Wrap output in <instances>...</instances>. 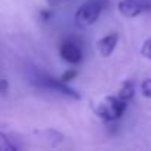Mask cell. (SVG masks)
<instances>
[{"label": "cell", "mask_w": 151, "mask_h": 151, "mask_svg": "<svg viewBox=\"0 0 151 151\" xmlns=\"http://www.w3.org/2000/svg\"><path fill=\"white\" fill-rule=\"evenodd\" d=\"M28 77H30V82L39 89L49 91V92H53V93H59V95H64L70 99H80V93L76 89H73L68 83L62 82L61 79L53 77V76H50L47 73L37 70L36 67L30 70Z\"/></svg>", "instance_id": "1"}, {"label": "cell", "mask_w": 151, "mask_h": 151, "mask_svg": "<svg viewBox=\"0 0 151 151\" xmlns=\"http://www.w3.org/2000/svg\"><path fill=\"white\" fill-rule=\"evenodd\" d=\"M126 108H127L126 101L120 99L117 95H108L95 105L93 111L101 120L110 123V122L119 120L124 114Z\"/></svg>", "instance_id": "2"}, {"label": "cell", "mask_w": 151, "mask_h": 151, "mask_svg": "<svg viewBox=\"0 0 151 151\" xmlns=\"http://www.w3.org/2000/svg\"><path fill=\"white\" fill-rule=\"evenodd\" d=\"M101 12H102V3L99 0H88V2L82 3L79 9L76 11L74 15L76 24L80 28H88L98 21Z\"/></svg>", "instance_id": "3"}, {"label": "cell", "mask_w": 151, "mask_h": 151, "mask_svg": "<svg viewBox=\"0 0 151 151\" xmlns=\"http://www.w3.org/2000/svg\"><path fill=\"white\" fill-rule=\"evenodd\" d=\"M117 11L124 18H135L151 11V0H120Z\"/></svg>", "instance_id": "4"}, {"label": "cell", "mask_w": 151, "mask_h": 151, "mask_svg": "<svg viewBox=\"0 0 151 151\" xmlns=\"http://www.w3.org/2000/svg\"><path fill=\"white\" fill-rule=\"evenodd\" d=\"M59 56L67 64L76 65V64H80L82 62V59H83V50H82V47H80L79 43H76L73 40H65L59 46Z\"/></svg>", "instance_id": "5"}, {"label": "cell", "mask_w": 151, "mask_h": 151, "mask_svg": "<svg viewBox=\"0 0 151 151\" xmlns=\"http://www.w3.org/2000/svg\"><path fill=\"white\" fill-rule=\"evenodd\" d=\"M117 42H119V36L116 33H110V34L101 37L96 42V49L104 58H107L114 52V49L117 46Z\"/></svg>", "instance_id": "6"}, {"label": "cell", "mask_w": 151, "mask_h": 151, "mask_svg": "<svg viewBox=\"0 0 151 151\" xmlns=\"http://www.w3.org/2000/svg\"><path fill=\"white\" fill-rule=\"evenodd\" d=\"M133 95H135V83H133L132 80H124V82L122 83L119 92H117V96H119L120 99L129 102V101L133 98Z\"/></svg>", "instance_id": "7"}, {"label": "cell", "mask_w": 151, "mask_h": 151, "mask_svg": "<svg viewBox=\"0 0 151 151\" xmlns=\"http://www.w3.org/2000/svg\"><path fill=\"white\" fill-rule=\"evenodd\" d=\"M15 150H18V145L14 142V139L8 133L0 130V151H15Z\"/></svg>", "instance_id": "8"}, {"label": "cell", "mask_w": 151, "mask_h": 151, "mask_svg": "<svg viewBox=\"0 0 151 151\" xmlns=\"http://www.w3.org/2000/svg\"><path fill=\"white\" fill-rule=\"evenodd\" d=\"M141 55L147 59H151V37L147 39L141 46Z\"/></svg>", "instance_id": "9"}, {"label": "cell", "mask_w": 151, "mask_h": 151, "mask_svg": "<svg viewBox=\"0 0 151 151\" xmlns=\"http://www.w3.org/2000/svg\"><path fill=\"white\" fill-rule=\"evenodd\" d=\"M141 92L145 98H150L151 99V79H145L142 83H141Z\"/></svg>", "instance_id": "10"}, {"label": "cell", "mask_w": 151, "mask_h": 151, "mask_svg": "<svg viewBox=\"0 0 151 151\" xmlns=\"http://www.w3.org/2000/svg\"><path fill=\"white\" fill-rule=\"evenodd\" d=\"M76 76H77V71L76 70H68V71H65L62 76H61V80L62 82H65V83H68L70 80H73Z\"/></svg>", "instance_id": "11"}, {"label": "cell", "mask_w": 151, "mask_h": 151, "mask_svg": "<svg viewBox=\"0 0 151 151\" xmlns=\"http://www.w3.org/2000/svg\"><path fill=\"white\" fill-rule=\"evenodd\" d=\"M8 88H9L8 80H6V79H0V92L6 93V92H8Z\"/></svg>", "instance_id": "12"}]
</instances>
